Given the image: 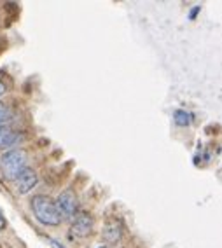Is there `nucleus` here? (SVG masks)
<instances>
[{
  "mask_svg": "<svg viewBox=\"0 0 222 248\" xmlns=\"http://www.w3.org/2000/svg\"><path fill=\"white\" fill-rule=\"evenodd\" d=\"M30 206H32L33 215H35V218L40 224H44V226H49V227L60 226L62 217H60V212H58V208H56V203H54L53 198H49V196H46V194L33 196L30 201Z\"/></svg>",
  "mask_w": 222,
  "mask_h": 248,
  "instance_id": "1",
  "label": "nucleus"
},
{
  "mask_svg": "<svg viewBox=\"0 0 222 248\" xmlns=\"http://www.w3.org/2000/svg\"><path fill=\"white\" fill-rule=\"evenodd\" d=\"M25 168H27V154L18 149L7 151L0 159V170L4 173V177L9 180H14Z\"/></svg>",
  "mask_w": 222,
  "mask_h": 248,
  "instance_id": "2",
  "label": "nucleus"
},
{
  "mask_svg": "<svg viewBox=\"0 0 222 248\" xmlns=\"http://www.w3.org/2000/svg\"><path fill=\"white\" fill-rule=\"evenodd\" d=\"M54 203H56V208H58V212H60V217L74 218L77 215V210H79L77 196H76V192L70 191V189L63 191Z\"/></svg>",
  "mask_w": 222,
  "mask_h": 248,
  "instance_id": "3",
  "label": "nucleus"
},
{
  "mask_svg": "<svg viewBox=\"0 0 222 248\" xmlns=\"http://www.w3.org/2000/svg\"><path fill=\"white\" fill-rule=\"evenodd\" d=\"M93 217L89 213H77L70 226V234L74 238H88L93 232Z\"/></svg>",
  "mask_w": 222,
  "mask_h": 248,
  "instance_id": "4",
  "label": "nucleus"
},
{
  "mask_svg": "<svg viewBox=\"0 0 222 248\" xmlns=\"http://www.w3.org/2000/svg\"><path fill=\"white\" fill-rule=\"evenodd\" d=\"M37 180H39L37 173L32 168H25L18 177L14 178V186H16L19 194H27V192H30L37 186Z\"/></svg>",
  "mask_w": 222,
  "mask_h": 248,
  "instance_id": "5",
  "label": "nucleus"
},
{
  "mask_svg": "<svg viewBox=\"0 0 222 248\" xmlns=\"http://www.w3.org/2000/svg\"><path fill=\"white\" fill-rule=\"evenodd\" d=\"M123 238V226L119 220H109L103 227V239L107 243H119Z\"/></svg>",
  "mask_w": 222,
  "mask_h": 248,
  "instance_id": "6",
  "label": "nucleus"
},
{
  "mask_svg": "<svg viewBox=\"0 0 222 248\" xmlns=\"http://www.w3.org/2000/svg\"><path fill=\"white\" fill-rule=\"evenodd\" d=\"M21 142V135L7 126H0V149H11Z\"/></svg>",
  "mask_w": 222,
  "mask_h": 248,
  "instance_id": "7",
  "label": "nucleus"
},
{
  "mask_svg": "<svg viewBox=\"0 0 222 248\" xmlns=\"http://www.w3.org/2000/svg\"><path fill=\"white\" fill-rule=\"evenodd\" d=\"M174 119H175V124L177 126H189L192 123V114L191 112H186V110H175L174 114Z\"/></svg>",
  "mask_w": 222,
  "mask_h": 248,
  "instance_id": "8",
  "label": "nucleus"
},
{
  "mask_svg": "<svg viewBox=\"0 0 222 248\" xmlns=\"http://www.w3.org/2000/svg\"><path fill=\"white\" fill-rule=\"evenodd\" d=\"M7 121H11V108L0 102V126H4Z\"/></svg>",
  "mask_w": 222,
  "mask_h": 248,
  "instance_id": "9",
  "label": "nucleus"
},
{
  "mask_svg": "<svg viewBox=\"0 0 222 248\" xmlns=\"http://www.w3.org/2000/svg\"><path fill=\"white\" fill-rule=\"evenodd\" d=\"M5 226H7V222H5L4 213H2V210H0V231L5 229Z\"/></svg>",
  "mask_w": 222,
  "mask_h": 248,
  "instance_id": "10",
  "label": "nucleus"
},
{
  "mask_svg": "<svg viewBox=\"0 0 222 248\" xmlns=\"http://www.w3.org/2000/svg\"><path fill=\"white\" fill-rule=\"evenodd\" d=\"M198 13H200V5H196L194 9L191 11V14H189V18H191V19H194V18H196V14H198Z\"/></svg>",
  "mask_w": 222,
  "mask_h": 248,
  "instance_id": "11",
  "label": "nucleus"
},
{
  "mask_svg": "<svg viewBox=\"0 0 222 248\" xmlns=\"http://www.w3.org/2000/svg\"><path fill=\"white\" fill-rule=\"evenodd\" d=\"M51 245H53L54 248H65L62 243H58V241H56V239H51Z\"/></svg>",
  "mask_w": 222,
  "mask_h": 248,
  "instance_id": "12",
  "label": "nucleus"
},
{
  "mask_svg": "<svg viewBox=\"0 0 222 248\" xmlns=\"http://www.w3.org/2000/svg\"><path fill=\"white\" fill-rule=\"evenodd\" d=\"M4 93H5V84L2 82V80H0V96H2Z\"/></svg>",
  "mask_w": 222,
  "mask_h": 248,
  "instance_id": "13",
  "label": "nucleus"
},
{
  "mask_svg": "<svg viewBox=\"0 0 222 248\" xmlns=\"http://www.w3.org/2000/svg\"><path fill=\"white\" fill-rule=\"evenodd\" d=\"M98 248H109V247H98Z\"/></svg>",
  "mask_w": 222,
  "mask_h": 248,
  "instance_id": "14",
  "label": "nucleus"
}]
</instances>
